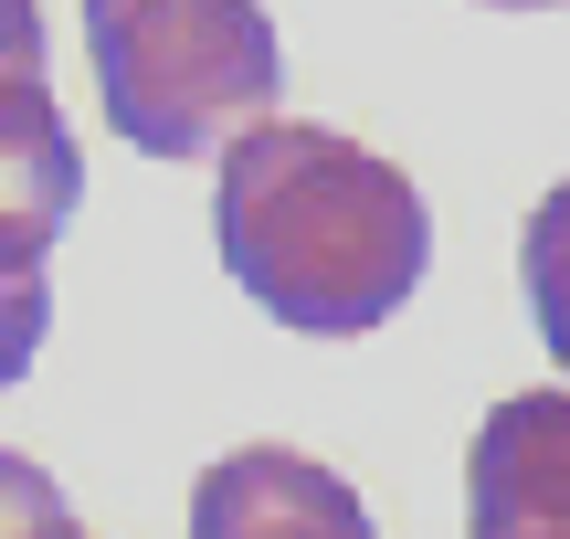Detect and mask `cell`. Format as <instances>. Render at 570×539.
Listing matches in <instances>:
<instances>
[{
  "mask_svg": "<svg viewBox=\"0 0 570 539\" xmlns=\"http://www.w3.org/2000/svg\"><path fill=\"white\" fill-rule=\"evenodd\" d=\"M212 233L233 286L296 339H360L402 317V296L433 265V212L412 169L306 117H265L223 148Z\"/></svg>",
  "mask_w": 570,
  "mask_h": 539,
  "instance_id": "6da1fadb",
  "label": "cell"
},
{
  "mask_svg": "<svg viewBox=\"0 0 570 539\" xmlns=\"http://www.w3.org/2000/svg\"><path fill=\"white\" fill-rule=\"evenodd\" d=\"M106 127L148 159H223L275 117V21L265 0H85Z\"/></svg>",
  "mask_w": 570,
  "mask_h": 539,
  "instance_id": "7a4b0ae2",
  "label": "cell"
},
{
  "mask_svg": "<svg viewBox=\"0 0 570 539\" xmlns=\"http://www.w3.org/2000/svg\"><path fill=\"white\" fill-rule=\"evenodd\" d=\"M465 539H570V392H508L475 423Z\"/></svg>",
  "mask_w": 570,
  "mask_h": 539,
  "instance_id": "3957f363",
  "label": "cell"
},
{
  "mask_svg": "<svg viewBox=\"0 0 570 539\" xmlns=\"http://www.w3.org/2000/svg\"><path fill=\"white\" fill-rule=\"evenodd\" d=\"M190 539H381L360 487L296 444H233L190 487Z\"/></svg>",
  "mask_w": 570,
  "mask_h": 539,
  "instance_id": "277c9868",
  "label": "cell"
},
{
  "mask_svg": "<svg viewBox=\"0 0 570 539\" xmlns=\"http://www.w3.org/2000/svg\"><path fill=\"white\" fill-rule=\"evenodd\" d=\"M75 127H63L53 85L42 75H0V265H42L53 233L75 223Z\"/></svg>",
  "mask_w": 570,
  "mask_h": 539,
  "instance_id": "5b68a950",
  "label": "cell"
},
{
  "mask_svg": "<svg viewBox=\"0 0 570 539\" xmlns=\"http://www.w3.org/2000/svg\"><path fill=\"white\" fill-rule=\"evenodd\" d=\"M518 275H529V317H539V339H550V360L570 371V180H550V202L529 212Z\"/></svg>",
  "mask_w": 570,
  "mask_h": 539,
  "instance_id": "8992f818",
  "label": "cell"
},
{
  "mask_svg": "<svg viewBox=\"0 0 570 539\" xmlns=\"http://www.w3.org/2000/svg\"><path fill=\"white\" fill-rule=\"evenodd\" d=\"M0 539H85L75 508H63V487L42 477L32 455H11V444H0Z\"/></svg>",
  "mask_w": 570,
  "mask_h": 539,
  "instance_id": "52a82bcc",
  "label": "cell"
},
{
  "mask_svg": "<svg viewBox=\"0 0 570 539\" xmlns=\"http://www.w3.org/2000/svg\"><path fill=\"white\" fill-rule=\"evenodd\" d=\"M42 329H53V275L42 265H0V392L32 371Z\"/></svg>",
  "mask_w": 570,
  "mask_h": 539,
  "instance_id": "ba28073f",
  "label": "cell"
},
{
  "mask_svg": "<svg viewBox=\"0 0 570 539\" xmlns=\"http://www.w3.org/2000/svg\"><path fill=\"white\" fill-rule=\"evenodd\" d=\"M0 75H42V11L0 0Z\"/></svg>",
  "mask_w": 570,
  "mask_h": 539,
  "instance_id": "9c48e42d",
  "label": "cell"
},
{
  "mask_svg": "<svg viewBox=\"0 0 570 539\" xmlns=\"http://www.w3.org/2000/svg\"><path fill=\"white\" fill-rule=\"evenodd\" d=\"M487 11H560V0H487Z\"/></svg>",
  "mask_w": 570,
  "mask_h": 539,
  "instance_id": "30bf717a",
  "label": "cell"
}]
</instances>
